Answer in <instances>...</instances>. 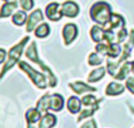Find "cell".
<instances>
[{
	"label": "cell",
	"instance_id": "28",
	"mask_svg": "<svg viewBox=\"0 0 134 128\" xmlns=\"http://www.w3.org/2000/svg\"><path fill=\"white\" fill-rule=\"evenodd\" d=\"M19 5L23 7L24 11H31L34 6V1L33 0H19Z\"/></svg>",
	"mask_w": 134,
	"mask_h": 128
},
{
	"label": "cell",
	"instance_id": "34",
	"mask_svg": "<svg viewBox=\"0 0 134 128\" xmlns=\"http://www.w3.org/2000/svg\"><path fill=\"white\" fill-rule=\"evenodd\" d=\"M27 128H35V126H33V124H27Z\"/></svg>",
	"mask_w": 134,
	"mask_h": 128
},
{
	"label": "cell",
	"instance_id": "30",
	"mask_svg": "<svg viewBox=\"0 0 134 128\" xmlns=\"http://www.w3.org/2000/svg\"><path fill=\"white\" fill-rule=\"evenodd\" d=\"M126 37H127V31H126V28H121L120 31H118L116 32V42H124L126 39Z\"/></svg>",
	"mask_w": 134,
	"mask_h": 128
},
{
	"label": "cell",
	"instance_id": "23",
	"mask_svg": "<svg viewBox=\"0 0 134 128\" xmlns=\"http://www.w3.org/2000/svg\"><path fill=\"white\" fill-rule=\"evenodd\" d=\"M98 109H99V103H97V105H94V106L86 107V109H83L80 112V115H79V118H78V121H81L82 119H86V118H88V117H92V115L95 113V110H98Z\"/></svg>",
	"mask_w": 134,
	"mask_h": 128
},
{
	"label": "cell",
	"instance_id": "12",
	"mask_svg": "<svg viewBox=\"0 0 134 128\" xmlns=\"http://www.w3.org/2000/svg\"><path fill=\"white\" fill-rule=\"evenodd\" d=\"M68 86L71 87L72 91L75 92L76 94H83V93H87V92H95L97 91V88L88 86V85L83 84V82H81V81L71 82V84H68Z\"/></svg>",
	"mask_w": 134,
	"mask_h": 128
},
{
	"label": "cell",
	"instance_id": "18",
	"mask_svg": "<svg viewBox=\"0 0 134 128\" xmlns=\"http://www.w3.org/2000/svg\"><path fill=\"white\" fill-rule=\"evenodd\" d=\"M26 121L27 124H35V122L40 121L41 119V113L38 108H30V109L26 112Z\"/></svg>",
	"mask_w": 134,
	"mask_h": 128
},
{
	"label": "cell",
	"instance_id": "16",
	"mask_svg": "<svg viewBox=\"0 0 134 128\" xmlns=\"http://www.w3.org/2000/svg\"><path fill=\"white\" fill-rule=\"evenodd\" d=\"M81 100L76 96H71L67 101V109L69 110V113L72 114H76V113L80 112L81 109Z\"/></svg>",
	"mask_w": 134,
	"mask_h": 128
},
{
	"label": "cell",
	"instance_id": "8",
	"mask_svg": "<svg viewBox=\"0 0 134 128\" xmlns=\"http://www.w3.org/2000/svg\"><path fill=\"white\" fill-rule=\"evenodd\" d=\"M61 13H63V15L68 16V18H75L79 14L78 4L74 1H71V0L64 2V4L61 5Z\"/></svg>",
	"mask_w": 134,
	"mask_h": 128
},
{
	"label": "cell",
	"instance_id": "1",
	"mask_svg": "<svg viewBox=\"0 0 134 128\" xmlns=\"http://www.w3.org/2000/svg\"><path fill=\"white\" fill-rule=\"evenodd\" d=\"M112 7L109 4L105 1H98L95 4L92 5V7L90 8V15L94 22H97L98 25L106 27L108 25L109 20L112 16Z\"/></svg>",
	"mask_w": 134,
	"mask_h": 128
},
{
	"label": "cell",
	"instance_id": "33",
	"mask_svg": "<svg viewBox=\"0 0 134 128\" xmlns=\"http://www.w3.org/2000/svg\"><path fill=\"white\" fill-rule=\"evenodd\" d=\"M6 55H7L6 51H5L4 48H0V63H2L6 60Z\"/></svg>",
	"mask_w": 134,
	"mask_h": 128
},
{
	"label": "cell",
	"instance_id": "26",
	"mask_svg": "<svg viewBox=\"0 0 134 128\" xmlns=\"http://www.w3.org/2000/svg\"><path fill=\"white\" fill-rule=\"evenodd\" d=\"M121 53V47L118 42H113V44H109L108 46V52H107V55L109 58H116L119 54Z\"/></svg>",
	"mask_w": 134,
	"mask_h": 128
},
{
	"label": "cell",
	"instance_id": "25",
	"mask_svg": "<svg viewBox=\"0 0 134 128\" xmlns=\"http://www.w3.org/2000/svg\"><path fill=\"white\" fill-rule=\"evenodd\" d=\"M102 99H99L98 100L97 98H95L94 95H92V94H88V95H85L82 99H81V102H82V105L85 106V107H90V106H94L97 105V103L101 102Z\"/></svg>",
	"mask_w": 134,
	"mask_h": 128
},
{
	"label": "cell",
	"instance_id": "3",
	"mask_svg": "<svg viewBox=\"0 0 134 128\" xmlns=\"http://www.w3.org/2000/svg\"><path fill=\"white\" fill-rule=\"evenodd\" d=\"M25 55L27 56L28 59H31L33 62L38 63V65L40 66V68H41V69L45 72V75L47 77V80H48L49 87H55L57 86V78L54 77V74L52 73V71L49 69V68L45 65V63H42L41 61H40L39 56H38V53H37V45H35V41H33L32 44L30 45V47L26 49Z\"/></svg>",
	"mask_w": 134,
	"mask_h": 128
},
{
	"label": "cell",
	"instance_id": "15",
	"mask_svg": "<svg viewBox=\"0 0 134 128\" xmlns=\"http://www.w3.org/2000/svg\"><path fill=\"white\" fill-rule=\"evenodd\" d=\"M91 38L93 41L95 42H102L105 40V30L102 28V26L95 25L91 28Z\"/></svg>",
	"mask_w": 134,
	"mask_h": 128
},
{
	"label": "cell",
	"instance_id": "2",
	"mask_svg": "<svg viewBox=\"0 0 134 128\" xmlns=\"http://www.w3.org/2000/svg\"><path fill=\"white\" fill-rule=\"evenodd\" d=\"M30 40V37H25L20 42H18L16 45H14L8 52V56H7V61L5 62L4 67H2L1 72H0V80L4 78V75L15 65L16 62H19V59H20L21 54L24 52V48H25L26 44Z\"/></svg>",
	"mask_w": 134,
	"mask_h": 128
},
{
	"label": "cell",
	"instance_id": "9",
	"mask_svg": "<svg viewBox=\"0 0 134 128\" xmlns=\"http://www.w3.org/2000/svg\"><path fill=\"white\" fill-rule=\"evenodd\" d=\"M124 27H125V20H124V18L121 15H119V14L113 13L111 16V20L108 22V27L105 28V30H109V31H113V32L116 31L118 32V31H120Z\"/></svg>",
	"mask_w": 134,
	"mask_h": 128
},
{
	"label": "cell",
	"instance_id": "7",
	"mask_svg": "<svg viewBox=\"0 0 134 128\" xmlns=\"http://www.w3.org/2000/svg\"><path fill=\"white\" fill-rule=\"evenodd\" d=\"M78 35V27L74 24H66L63 28V38H64V44L69 45L73 42V40Z\"/></svg>",
	"mask_w": 134,
	"mask_h": 128
},
{
	"label": "cell",
	"instance_id": "31",
	"mask_svg": "<svg viewBox=\"0 0 134 128\" xmlns=\"http://www.w3.org/2000/svg\"><path fill=\"white\" fill-rule=\"evenodd\" d=\"M126 87H127V89L131 93L134 94V78L132 77L127 78V80H126Z\"/></svg>",
	"mask_w": 134,
	"mask_h": 128
},
{
	"label": "cell",
	"instance_id": "32",
	"mask_svg": "<svg viewBox=\"0 0 134 128\" xmlns=\"http://www.w3.org/2000/svg\"><path fill=\"white\" fill-rule=\"evenodd\" d=\"M81 128H97V125H95V121L93 119L88 120L86 124H83L82 126H81Z\"/></svg>",
	"mask_w": 134,
	"mask_h": 128
},
{
	"label": "cell",
	"instance_id": "14",
	"mask_svg": "<svg viewBox=\"0 0 134 128\" xmlns=\"http://www.w3.org/2000/svg\"><path fill=\"white\" fill-rule=\"evenodd\" d=\"M57 122V118L52 113H45V115H42L41 119L39 121V127L38 128H52L54 127Z\"/></svg>",
	"mask_w": 134,
	"mask_h": 128
},
{
	"label": "cell",
	"instance_id": "20",
	"mask_svg": "<svg viewBox=\"0 0 134 128\" xmlns=\"http://www.w3.org/2000/svg\"><path fill=\"white\" fill-rule=\"evenodd\" d=\"M49 99H51V95L47 93L45 95H42L40 98V100L38 101L37 108L40 110V113H47V110L49 109Z\"/></svg>",
	"mask_w": 134,
	"mask_h": 128
},
{
	"label": "cell",
	"instance_id": "37",
	"mask_svg": "<svg viewBox=\"0 0 134 128\" xmlns=\"http://www.w3.org/2000/svg\"><path fill=\"white\" fill-rule=\"evenodd\" d=\"M132 110H133V113H134V109H133V108H132Z\"/></svg>",
	"mask_w": 134,
	"mask_h": 128
},
{
	"label": "cell",
	"instance_id": "22",
	"mask_svg": "<svg viewBox=\"0 0 134 128\" xmlns=\"http://www.w3.org/2000/svg\"><path fill=\"white\" fill-rule=\"evenodd\" d=\"M12 21L16 26H23L27 21V14L25 11H16L12 16Z\"/></svg>",
	"mask_w": 134,
	"mask_h": 128
},
{
	"label": "cell",
	"instance_id": "6",
	"mask_svg": "<svg viewBox=\"0 0 134 128\" xmlns=\"http://www.w3.org/2000/svg\"><path fill=\"white\" fill-rule=\"evenodd\" d=\"M60 7H61V5L59 2H51V4H48L46 6V9H45L46 16L51 21H59L63 18L61 9H59Z\"/></svg>",
	"mask_w": 134,
	"mask_h": 128
},
{
	"label": "cell",
	"instance_id": "19",
	"mask_svg": "<svg viewBox=\"0 0 134 128\" xmlns=\"http://www.w3.org/2000/svg\"><path fill=\"white\" fill-rule=\"evenodd\" d=\"M130 71H132V62L126 61V62L120 67V71H119V72L115 74L114 79H116V80L126 79V78H128V73H130Z\"/></svg>",
	"mask_w": 134,
	"mask_h": 128
},
{
	"label": "cell",
	"instance_id": "17",
	"mask_svg": "<svg viewBox=\"0 0 134 128\" xmlns=\"http://www.w3.org/2000/svg\"><path fill=\"white\" fill-rule=\"evenodd\" d=\"M124 91H125V87L121 84H118V82H111L106 87V94L109 96L119 95V94L124 93Z\"/></svg>",
	"mask_w": 134,
	"mask_h": 128
},
{
	"label": "cell",
	"instance_id": "29",
	"mask_svg": "<svg viewBox=\"0 0 134 128\" xmlns=\"http://www.w3.org/2000/svg\"><path fill=\"white\" fill-rule=\"evenodd\" d=\"M108 46H109V45H106V44H104V42H99V44L97 45V47H95L97 53L101 54V55H107V52H108Z\"/></svg>",
	"mask_w": 134,
	"mask_h": 128
},
{
	"label": "cell",
	"instance_id": "35",
	"mask_svg": "<svg viewBox=\"0 0 134 128\" xmlns=\"http://www.w3.org/2000/svg\"><path fill=\"white\" fill-rule=\"evenodd\" d=\"M132 72L134 73V61H132Z\"/></svg>",
	"mask_w": 134,
	"mask_h": 128
},
{
	"label": "cell",
	"instance_id": "21",
	"mask_svg": "<svg viewBox=\"0 0 134 128\" xmlns=\"http://www.w3.org/2000/svg\"><path fill=\"white\" fill-rule=\"evenodd\" d=\"M106 73V69L104 67H98L95 69H93L92 72L88 75V82H97L99 81L100 79H102Z\"/></svg>",
	"mask_w": 134,
	"mask_h": 128
},
{
	"label": "cell",
	"instance_id": "36",
	"mask_svg": "<svg viewBox=\"0 0 134 128\" xmlns=\"http://www.w3.org/2000/svg\"><path fill=\"white\" fill-rule=\"evenodd\" d=\"M2 1H6L7 2V1H12V0H2Z\"/></svg>",
	"mask_w": 134,
	"mask_h": 128
},
{
	"label": "cell",
	"instance_id": "24",
	"mask_svg": "<svg viewBox=\"0 0 134 128\" xmlns=\"http://www.w3.org/2000/svg\"><path fill=\"white\" fill-rule=\"evenodd\" d=\"M34 34L37 38H45L49 34V26L48 24H41L34 31Z\"/></svg>",
	"mask_w": 134,
	"mask_h": 128
},
{
	"label": "cell",
	"instance_id": "5",
	"mask_svg": "<svg viewBox=\"0 0 134 128\" xmlns=\"http://www.w3.org/2000/svg\"><path fill=\"white\" fill-rule=\"evenodd\" d=\"M44 20V14H42L41 9H35L32 13L30 14V16L27 18V21H26V32H32L33 30H35V26L39 22Z\"/></svg>",
	"mask_w": 134,
	"mask_h": 128
},
{
	"label": "cell",
	"instance_id": "27",
	"mask_svg": "<svg viewBox=\"0 0 134 128\" xmlns=\"http://www.w3.org/2000/svg\"><path fill=\"white\" fill-rule=\"evenodd\" d=\"M102 56H104V55H100L99 53L90 54V56H88V63H90L91 66H99V65H101L102 61H104Z\"/></svg>",
	"mask_w": 134,
	"mask_h": 128
},
{
	"label": "cell",
	"instance_id": "13",
	"mask_svg": "<svg viewBox=\"0 0 134 128\" xmlns=\"http://www.w3.org/2000/svg\"><path fill=\"white\" fill-rule=\"evenodd\" d=\"M18 8V2L15 0H12V1H7L2 5L1 9H0V19L2 18H7L13 12H15V9Z\"/></svg>",
	"mask_w": 134,
	"mask_h": 128
},
{
	"label": "cell",
	"instance_id": "4",
	"mask_svg": "<svg viewBox=\"0 0 134 128\" xmlns=\"http://www.w3.org/2000/svg\"><path fill=\"white\" fill-rule=\"evenodd\" d=\"M19 68L27 74V77L32 80V82L38 88L45 89L47 87V79H46L47 77L46 75L38 72V71H35L34 68L31 67L27 62H25V61H19Z\"/></svg>",
	"mask_w": 134,
	"mask_h": 128
},
{
	"label": "cell",
	"instance_id": "10",
	"mask_svg": "<svg viewBox=\"0 0 134 128\" xmlns=\"http://www.w3.org/2000/svg\"><path fill=\"white\" fill-rule=\"evenodd\" d=\"M133 46H134V31L132 30V31H131V33H130V39H128V41L126 42L125 47H124L122 55H121V56H120V59H119V60L115 62L116 67H118V66L120 65L121 62H124V61H125L126 59H127L128 56L131 55V51H132Z\"/></svg>",
	"mask_w": 134,
	"mask_h": 128
},
{
	"label": "cell",
	"instance_id": "11",
	"mask_svg": "<svg viewBox=\"0 0 134 128\" xmlns=\"http://www.w3.org/2000/svg\"><path fill=\"white\" fill-rule=\"evenodd\" d=\"M64 105H65V100L61 94H52L49 99V109L53 112H60L64 108Z\"/></svg>",
	"mask_w": 134,
	"mask_h": 128
}]
</instances>
